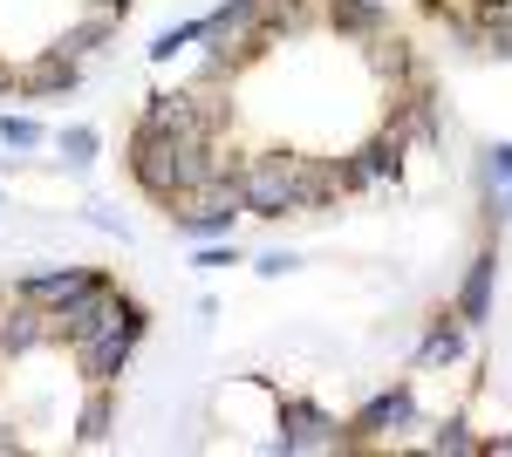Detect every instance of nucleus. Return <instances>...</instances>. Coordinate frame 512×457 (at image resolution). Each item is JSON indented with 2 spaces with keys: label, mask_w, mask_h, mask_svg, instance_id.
Masks as SVG:
<instances>
[{
  "label": "nucleus",
  "mask_w": 512,
  "mask_h": 457,
  "mask_svg": "<svg viewBox=\"0 0 512 457\" xmlns=\"http://www.w3.org/2000/svg\"><path fill=\"white\" fill-rule=\"evenodd\" d=\"M103 423H110V382H96L89 410L76 417V444H96V437H103Z\"/></svg>",
  "instance_id": "nucleus-9"
},
{
  "label": "nucleus",
  "mask_w": 512,
  "mask_h": 457,
  "mask_svg": "<svg viewBox=\"0 0 512 457\" xmlns=\"http://www.w3.org/2000/svg\"><path fill=\"white\" fill-rule=\"evenodd\" d=\"M239 212H192V219H178V232L185 239H219V232H233Z\"/></svg>",
  "instance_id": "nucleus-12"
},
{
  "label": "nucleus",
  "mask_w": 512,
  "mask_h": 457,
  "mask_svg": "<svg viewBox=\"0 0 512 457\" xmlns=\"http://www.w3.org/2000/svg\"><path fill=\"white\" fill-rule=\"evenodd\" d=\"M458 348H465V321L451 314V321H437V328H431V342H424V362H451Z\"/></svg>",
  "instance_id": "nucleus-10"
},
{
  "label": "nucleus",
  "mask_w": 512,
  "mask_h": 457,
  "mask_svg": "<svg viewBox=\"0 0 512 457\" xmlns=\"http://www.w3.org/2000/svg\"><path fill=\"white\" fill-rule=\"evenodd\" d=\"M7 89H21V69H0V96H7Z\"/></svg>",
  "instance_id": "nucleus-18"
},
{
  "label": "nucleus",
  "mask_w": 512,
  "mask_h": 457,
  "mask_svg": "<svg viewBox=\"0 0 512 457\" xmlns=\"http://www.w3.org/2000/svg\"><path fill=\"white\" fill-rule=\"evenodd\" d=\"M103 287H110V280L89 273V267H55V273H21V280H7V294L41 307V314H62V307L89 301V294H103Z\"/></svg>",
  "instance_id": "nucleus-2"
},
{
  "label": "nucleus",
  "mask_w": 512,
  "mask_h": 457,
  "mask_svg": "<svg viewBox=\"0 0 512 457\" xmlns=\"http://www.w3.org/2000/svg\"><path fill=\"white\" fill-rule=\"evenodd\" d=\"M192 41H205V21H185V28L158 35V41H151V55H158V62H171V55H178V48H192Z\"/></svg>",
  "instance_id": "nucleus-13"
},
{
  "label": "nucleus",
  "mask_w": 512,
  "mask_h": 457,
  "mask_svg": "<svg viewBox=\"0 0 512 457\" xmlns=\"http://www.w3.org/2000/svg\"><path fill=\"white\" fill-rule=\"evenodd\" d=\"M82 7H89V14H110V21H123V7H130V0H82Z\"/></svg>",
  "instance_id": "nucleus-16"
},
{
  "label": "nucleus",
  "mask_w": 512,
  "mask_h": 457,
  "mask_svg": "<svg viewBox=\"0 0 512 457\" xmlns=\"http://www.w3.org/2000/svg\"><path fill=\"white\" fill-rule=\"evenodd\" d=\"M0 144H7V151H35L41 123H35V116H0Z\"/></svg>",
  "instance_id": "nucleus-11"
},
{
  "label": "nucleus",
  "mask_w": 512,
  "mask_h": 457,
  "mask_svg": "<svg viewBox=\"0 0 512 457\" xmlns=\"http://www.w3.org/2000/svg\"><path fill=\"white\" fill-rule=\"evenodd\" d=\"M260 273H267V280H280V273H294V260H287V253H267V260H260Z\"/></svg>",
  "instance_id": "nucleus-15"
},
{
  "label": "nucleus",
  "mask_w": 512,
  "mask_h": 457,
  "mask_svg": "<svg viewBox=\"0 0 512 457\" xmlns=\"http://www.w3.org/2000/svg\"><path fill=\"white\" fill-rule=\"evenodd\" d=\"M62 151L76 157V164H89V157H96V130H89V123H69V130H62Z\"/></svg>",
  "instance_id": "nucleus-14"
},
{
  "label": "nucleus",
  "mask_w": 512,
  "mask_h": 457,
  "mask_svg": "<svg viewBox=\"0 0 512 457\" xmlns=\"http://www.w3.org/2000/svg\"><path fill=\"white\" fill-rule=\"evenodd\" d=\"M144 328H151V321H144V307H137L130 294H123V301H117V314H110V321H103L96 335L69 342V355H76V369H82L89 382H117L123 369H130L137 342H144Z\"/></svg>",
  "instance_id": "nucleus-1"
},
{
  "label": "nucleus",
  "mask_w": 512,
  "mask_h": 457,
  "mask_svg": "<svg viewBox=\"0 0 512 457\" xmlns=\"http://www.w3.org/2000/svg\"><path fill=\"white\" fill-rule=\"evenodd\" d=\"M492 267H499V260H492V253H478L472 273H465V294H458V321H465V328H472V321H485V301H492Z\"/></svg>",
  "instance_id": "nucleus-7"
},
{
  "label": "nucleus",
  "mask_w": 512,
  "mask_h": 457,
  "mask_svg": "<svg viewBox=\"0 0 512 457\" xmlns=\"http://www.w3.org/2000/svg\"><path fill=\"white\" fill-rule=\"evenodd\" d=\"M321 28L342 41H369V35H383V28H396V21L383 0H321Z\"/></svg>",
  "instance_id": "nucleus-4"
},
{
  "label": "nucleus",
  "mask_w": 512,
  "mask_h": 457,
  "mask_svg": "<svg viewBox=\"0 0 512 457\" xmlns=\"http://www.w3.org/2000/svg\"><path fill=\"white\" fill-rule=\"evenodd\" d=\"M390 423H410V389H383V396H376V403L349 423V444L376 437V430H390Z\"/></svg>",
  "instance_id": "nucleus-6"
},
{
  "label": "nucleus",
  "mask_w": 512,
  "mask_h": 457,
  "mask_svg": "<svg viewBox=\"0 0 512 457\" xmlns=\"http://www.w3.org/2000/svg\"><path fill=\"white\" fill-rule=\"evenodd\" d=\"M280 444H287V451H342L349 430L328 423L315 403H280Z\"/></svg>",
  "instance_id": "nucleus-3"
},
{
  "label": "nucleus",
  "mask_w": 512,
  "mask_h": 457,
  "mask_svg": "<svg viewBox=\"0 0 512 457\" xmlns=\"http://www.w3.org/2000/svg\"><path fill=\"white\" fill-rule=\"evenodd\" d=\"M76 76H82V62H76V55L48 48V62L21 76V96H69V89H76Z\"/></svg>",
  "instance_id": "nucleus-5"
},
{
  "label": "nucleus",
  "mask_w": 512,
  "mask_h": 457,
  "mask_svg": "<svg viewBox=\"0 0 512 457\" xmlns=\"http://www.w3.org/2000/svg\"><path fill=\"white\" fill-rule=\"evenodd\" d=\"M117 35V21H110V14H89V7H82V21L76 28H62V35H55V48H62V55H89V48H96V41H110Z\"/></svg>",
  "instance_id": "nucleus-8"
},
{
  "label": "nucleus",
  "mask_w": 512,
  "mask_h": 457,
  "mask_svg": "<svg viewBox=\"0 0 512 457\" xmlns=\"http://www.w3.org/2000/svg\"><path fill=\"white\" fill-rule=\"evenodd\" d=\"M492 171H499V178L512 185V144H499V151H492Z\"/></svg>",
  "instance_id": "nucleus-17"
}]
</instances>
